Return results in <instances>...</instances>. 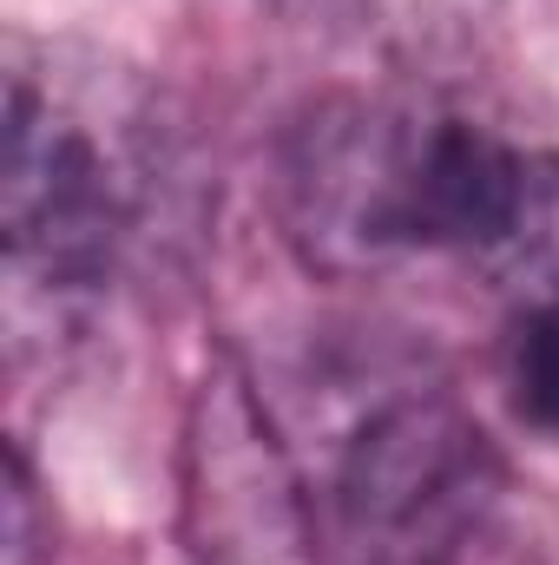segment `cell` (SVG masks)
<instances>
[{
	"instance_id": "1",
	"label": "cell",
	"mask_w": 559,
	"mask_h": 565,
	"mask_svg": "<svg viewBox=\"0 0 559 565\" xmlns=\"http://www.w3.org/2000/svg\"><path fill=\"white\" fill-rule=\"evenodd\" d=\"M289 224L329 264L461 250L507 264L534 158L409 106H323L289 145Z\"/></svg>"
},
{
	"instance_id": "2",
	"label": "cell",
	"mask_w": 559,
	"mask_h": 565,
	"mask_svg": "<svg viewBox=\"0 0 559 565\" xmlns=\"http://www.w3.org/2000/svg\"><path fill=\"white\" fill-rule=\"evenodd\" d=\"M139 204L145 158L119 126L60 86H40L33 73L7 79L0 217L20 270H40L60 289L99 282L139 231Z\"/></svg>"
},
{
	"instance_id": "3",
	"label": "cell",
	"mask_w": 559,
	"mask_h": 565,
	"mask_svg": "<svg viewBox=\"0 0 559 565\" xmlns=\"http://www.w3.org/2000/svg\"><path fill=\"white\" fill-rule=\"evenodd\" d=\"M500 493L487 434L441 395H402L349 440L329 520L349 565H461Z\"/></svg>"
},
{
	"instance_id": "4",
	"label": "cell",
	"mask_w": 559,
	"mask_h": 565,
	"mask_svg": "<svg viewBox=\"0 0 559 565\" xmlns=\"http://www.w3.org/2000/svg\"><path fill=\"white\" fill-rule=\"evenodd\" d=\"M500 375H507L514 415L559 440V296H534V302L514 316Z\"/></svg>"
},
{
	"instance_id": "5",
	"label": "cell",
	"mask_w": 559,
	"mask_h": 565,
	"mask_svg": "<svg viewBox=\"0 0 559 565\" xmlns=\"http://www.w3.org/2000/svg\"><path fill=\"white\" fill-rule=\"evenodd\" d=\"M507 270L534 282V296H559V158H534V184H527V211H520Z\"/></svg>"
},
{
	"instance_id": "6",
	"label": "cell",
	"mask_w": 559,
	"mask_h": 565,
	"mask_svg": "<svg viewBox=\"0 0 559 565\" xmlns=\"http://www.w3.org/2000/svg\"><path fill=\"white\" fill-rule=\"evenodd\" d=\"M40 553V526H33V480L27 460H7V565H33Z\"/></svg>"
}]
</instances>
